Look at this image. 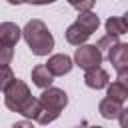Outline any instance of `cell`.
<instances>
[{"label":"cell","instance_id":"obj_1","mask_svg":"<svg viewBox=\"0 0 128 128\" xmlns=\"http://www.w3.org/2000/svg\"><path fill=\"white\" fill-rule=\"evenodd\" d=\"M22 38L34 56H48L54 50V36L40 18H32L22 28Z\"/></svg>","mask_w":128,"mask_h":128},{"label":"cell","instance_id":"obj_2","mask_svg":"<svg viewBox=\"0 0 128 128\" xmlns=\"http://www.w3.org/2000/svg\"><path fill=\"white\" fill-rule=\"evenodd\" d=\"M38 98H40V112H38V116L34 120L36 124H50V122H54L60 116V112L68 106V94L62 88H56V86L44 88Z\"/></svg>","mask_w":128,"mask_h":128},{"label":"cell","instance_id":"obj_3","mask_svg":"<svg viewBox=\"0 0 128 128\" xmlns=\"http://www.w3.org/2000/svg\"><path fill=\"white\" fill-rule=\"evenodd\" d=\"M30 98H32V92H30L28 84L20 78H14L4 90V106L18 114L22 112V108L28 104Z\"/></svg>","mask_w":128,"mask_h":128},{"label":"cell","instance_id":"obj_4","mask_svg":"<svg viewBox=\"0 0 128 128\" xmlns=\"http://www.w3.org/2000/svg\"><path fill=\"white\" fill-rule=\"evenodd\" d=\"M102 60H104V54L96 44H86L84 42L74 50V66H78L82 70L96 68V66L102 64Z\"/></svg>","mask_w":128,"mask_h":128},{"label":"cell","instance_id":"obj_5","mask_svg":"<svg viewBox=\"0 0 128 128\" xmlns=\"http://www.w3.org/2000/svg\"><path fill=\"white\" fill-rule=\"evenodd\" d=\"M84 84L92 90H102L110 84V76L102 66H96V68L84 70Z\"/></svg>","mask_w":128,"mask_h":128},{"label":"cell","instance_id":"obj_6","mask_svg":"<svg viewBox=\"0 0 128 128\" xmlns=\"http://www.w3.org/2000/svg\"><path fill=\"white\" fill-rule=\"evenodd\" d=\"M108 62L112 64V68L116 72L126 70L128 68V44L126 42H116L108 50Z\"/></svg>","mask_w":128,"mask_h":128},{"label":"cell","instance_id":"obj_7","mask_svg":"<svg viewBox=\"0 0 128 128\" xmlns=\"http://www.w3.org/2000/svg\"><path fill=\"white\" fill-rule=\"evenodd\" d=\"M46 66L54 76H64L74 68V58H70L68 54H52L48 56Z\"/></svg>","mask_w":128,"mask_h":128},{"label":"cell","instance_id":"obj_8","mask_svg":"<svg viewBox=\"0 0 128 128\" xmlns=\"http://www.w3.org/2000/svg\"><path fill=\"white\" fill-rule=\"evenodd\" d=\"M98 112H100V116L106 118V120H118V116H120V112H122V102H118V100L106 96V98L100 100Z\"/></svg>","mask_w":128,"mask_h":128},{"label":"cell","instance_id":"obj_9","mask_svg":"<svg viewBox=\"0 0 128 128\" xmlns=\"http://www.w3.org/2000/svg\"><path fill=\"white\" fill-rule=\"evenodd\" d=\"M22 38V30L14 22H2L0 24V44H10L16 46L18 40Z\"/></svg>","mask_w":128,"mask_h":128},{"label":"cell","instance_id":"obj_10","mask_svg":"<svg viewBox=\"0 0 128 128\" xmlns=\"http://www.w3.org/2000/svg\"><path fill=\"white\" fill-rule=\"evenodd\" d=\"M64 36H66V42H68V44H72V46H80V44H84L92 34H90L86 28H82L78 22H72V24L66 28Z\"/></svg>","mask_w":128,"mask_h":128},{"label":"cell","instance_id":"obj_11","mask_svg":"<svg viewBox=\"0 0 128 128\" xmlns=\"http://www.w3.org/2000/svg\"><path fill=\"white\" fill-rule=\"evenodd\" d=\"M52 82H54V74L48 70L46 64H36L32 68V84L34 86H38V88L44 90V88L52 86Z\"/></svg>","mask_w":128,"mask_h":128},{"label":"cell","instance_id":"obj_12","mask_svg":"<svg viewBox=\"0 0 128 128\" xmlns=\"http://www.w3.org/2000/svg\"><path fill=\"white\" fill-rule=\"evenodd\" d=\"M76 22L82 26V28H86L90 34H94L96 30H98V26H100V18L92 12V10H84V12H78V18H76Z\"/></svg>","mask_w":128,"mask_h":128},{"label":"cell","instance_id":"obj_13","mask_svg":"<svg viewBox=\"0 0 128 128\" xmlns=\"http://www.w3.org/2000/svg\"><path fill=\"white\" fill-rule=\"evenodd\" d=\"M104 28H106V34H112V36H122L128 32V26L122 16H110L104 22Z\"/></svg>","mask_w":128,"mask_h":128},{"label":"cell","instance_id":"obj_14","mask_svg":"<svg viewBox=\"0 0 128 128\" xmlns=\"http://www.w3.org/2000/svg\"><path fill=\"white\" fill-rule=\"evenodd\" d=\"M106 96H110V98H114L118 102H126L128 100V88L122 82L116 80V82H112V84L106 86Z\"/></svg>","mask_w":128,"mask_h":128},{"label":"cell","instance_id":"obj_15","mask_svg":"<svg viewBox=\"0 0 128 128\" xmlns=\"http://www.w3.org/2000/svg\"><path fill=\"white\" fill-rule=\"evenodd\" d=\"M38 112H40V98H34V96H32V98L28 100V104L22 108L20 116H24V118H30V120H36Z\"/></svg>","mask_w":128,"mask_h":128},{"label":"cell","instance_id":"obj_16","mask_svg":"<svg viewBox=\"0 0 128 128\" xmlns=\"http://www.w3.org/2000/svg\"><path fill=\"white\" fill-rule=\"evenodd\" d=\"M14 78H16V76H14L12 68H10V64H0V92H4L6 86H8Z\"/></svg>","mask_w":128,"mask_h":128},{"label":"cell","instance_id":"obj_17","mask_svg":"<svg viewBox=\"0 0 128 128\" xmlns=\"http://www.w3.org/2000/svg\"><path fill=\"white\" fill-rule=\"evenodd\" d=\"M14 58V46L0 44V64H10Z\"/></svg>","mask_w":128,"mask_h":128},{"label":"cell","instance_id":"obj_18","mask_svg":"<svg viewBox=\"0 0 128 128\" xmlns=\"http://www.w3.org/2000/svg\"><path fill=\"white\" fill-rule=\"evenodd\" d=\"M116 42H120L118 40V36H112V34H106V36H102L98 42H96V46L100 48V50H110Z\"/></svg>","mask_w":128,"mask_h":128},{"label":"cell","instance_id":"obj_19","mask_svg":"<svg viewBox=\"0 0 128 128\" xmlns=\"http://www.w3.org/2000/svg\"><path fill=\"white\" fill-rule=\"evenodd\" d=\"M68 4L72 8H76L78 12H84V10H92L96 0H68Z\"/></svg>","mask_w":128,"mask_h":128},{"label":"cell","instance_id":"obj_20","mask_svg":"<svg viewBox=\"0 0 128 128\" xmlns=\"http://www.w3.org/2000/svg\"><path fill=\"white\" fill-rule=\"evenodd\" d=\"M118 122H120L122 128H128V108H122V112L118 116Z\"/></svg>","mask_w":128,"mask_h":128},{"label":"cell","instance_id":"obj_21","mask_svg":"<svg viewBox=\"0 0 128 128\" xmlns=\"http://www.w3.org/2000/svg\"><path fill=\"white\" fill-rule=\"evenodd\" d=\"M116 80H118V82H122V84L128 88V68H126V70H120V72H118V76H116Z\"/></svg>","mask_w":128,"mask_h":128},{"label":"cell","instance_id":"obj_22","mask_svg":"<svg viewBox=\"0 0 128 128\" xmlns=\"http://www.w3.org/2000/svg\"><path fill=\"white\" fill-rule=\"evenodd\" d=\"M24 2L34 4V6H44V4H52V2H56V0H24Z\"/></svg>","mask_w":128,"mask_h":128},{"label":"cell","instance_id":"obj_23","mask_svg":"<svg viewBox=\"0 0 128 128\" xmlns=\"http://www.w3.org/2000/svg\"><path fill=\"white\" fill-rule=\"evenodd\" d=\"M6 2H8V4H12V6H18V4H22L24 0H6Z\"/></svg>","mask_w":128,"mask_h":128},{"label":"cell","instance_id":"obj_24","mask_svg":"<svg viewBox=\"0 0 128 128\" xmlns=\"http://www.w3.org/2000/svg\"><path fill=\"white\" fill-rule=\"evenodd\" d=\"M122 18H124V22H126V26H128V12H124V16H122Z\"/></svg>","mask_w":128,"mask_h":128}]
</instances>
